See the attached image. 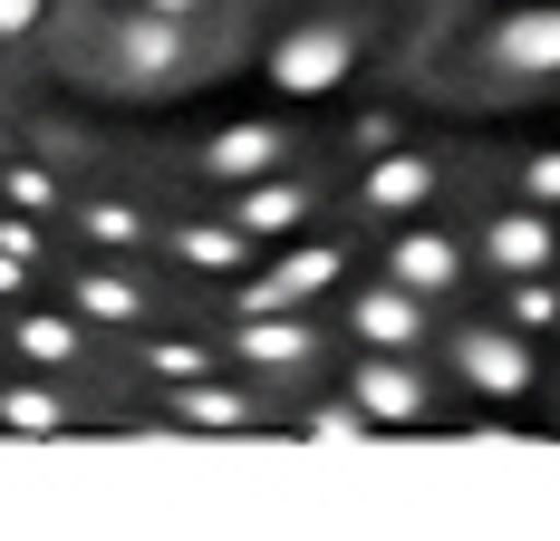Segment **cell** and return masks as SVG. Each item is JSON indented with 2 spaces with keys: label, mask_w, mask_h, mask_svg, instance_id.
<instances>
[{
  "label": "cell",
  "mask_w": 560,
  "mask_h": 541,
  "mask_svg": "<svg viewBox=\"0 0 560 541\" xmlns=\"http://www.w3.org/2000/svg\"><path fill=\"white\" fill-rule=\"evenodd\" d=\"M20 39H0V426L58 435L78 426V368L97 358L88 320L68 310L78 242V164L20 97Z\"/></svg>",
  "instance_id": "cell-1"
},
{
  "label": "cell",
  "mask_w": 560,
  "mask_h": 541,
  "mask_svg": "<svg viewBox=\"0 0 560 541\" xmlns=\"http://www.w3.org/2000/svg\"><path fill=\"white\" fill-rule=\"evenodd\" d=\"M348 68H358V39L338 20H300L271 49V97H329V88H348Z\"/></svg>",
  "instance_id": "cell-2"
},
{
  "label": "cell",
  "mask_w": 560,
  "mask_h": 541,
  "mask_svg": "<svg viewBox=\"0 0 560 541\" xmlns=\"http://www.w3.org/2000/svg\"><path fill=\"white\" fill-rule=\"evenodd\" d=\"M483 49H493V68H503V78H560V0L503 10Z\"/></svg>",
  "instance_id": "cell-3"
}]
</instances>
